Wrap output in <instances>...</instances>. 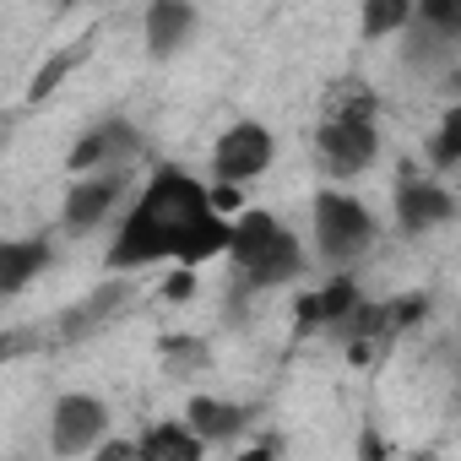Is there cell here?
Listing matches in <instances>:
<instances>
[{"label": "cell", "mask_w": 461, "mask_h": 461, "mask_svg": "<svg viewBox=\"0 0 461 461\" xmlns=\"http://www.w3.org/2000/svg\"><path fill=\"white\" fill-rule=\"evenodd\" d=\"M212 190L201 179H190L185 168L163 163L147 190L136 195L131 217L120 222V234L109 245V272H136V267H152V261H179L185 240L195 234V228L212 217Z\"/></svg>", "instance_id": "1"}, {"label": "cell", "mask_w": 461, "mask_h": 461, "mask_svg": "<svg viewBox=\"0 0 461 461\" xmlns=\"http://www.w3.org/2000/svg\"><path fill=\"white\" fill-rule=\"evenodd\" d=\"M234 267L250 288H283L304 272V250L272 212H245L234 222Z\"/></svg>", "instance_id": "2"}, {"label": "cell", "mask_w": 461, "mask_h": 461, "mask_svg": "<svg viewBox=\"0 0 461 461\" xmlns=\"http://www.w3.org/2000/svg\"><path fill=\"white\" fill-rule=\"evenodd\" d=\"M310 212H315V245H321L326 261L348 267V261H358V256L375 245V217H369V206H364L358 195H348V190H321Z\"/></svg>", "instance_id": "3"}, {"label": "cell", "mask_w": 461, "mask_h": 461, "mask_svg": "<svg viewBox=\"0 0 461 461\" xmlns=\"http://www.w3.org/2000/svg\"><path fill=\"white\" fill-rule=\"evenodd\" d=\"M109 439V407L87 391H66L55 407H50V450L60 461L71 456H87Z\"/></svg>", "instance_id": "4"}, {"label": "cell", "mask_w": 461, "mask_h": 461, "mask_svg": "<svg viewBox=\"0 0 461 461\" xmlns=\"http://www.w3.org/2000/svg\"><path fill=\"white\" fill-rule=\"evenodd\" d=\"M272 158H277V141H272V131L267 125H256V120H240V125H228L222 136H217V147H212V174H217V185H250V179H261L267 168H272Z\"/></svg>", "instance_id": "5"}, {"label": "cell", "mask_w": 461, "mask_h": 461, "mask_svg": "<svg viewBox=\"0 0 461 461\" xmlns=\"http://www.w3.org/2000/svg\"><path fill=\"white\" fill-rule=\"evenodd\" d=\"M315 147H321L326 174L348 179V174H364V168L375 163V152H380V131H375V120H326L321 136H315Z\"/></svg>", "instance_id": "6"}, {"label": "cell", "mask_w": 461, "mask_h": 461, "mask_svg": "<svg viewBox=\"0 0 461 461\" xmlns=\"http://www.w3.org/2000/svg\"><path fill=\"white\" fill-rule=\"evenodd\" d=\"M450 212H456V201L434 179H418V174L396 179V228H402V234L418 240V234H429V228L450 222Z\"/></svg>", "instance_id": "7"}, {"label": "cell", "mask_w": 461, "mask_h": 461, "mask_svg": "<svg viewBox=\"0 0 461 461\" xmlns=\"http://www.w3.org/2000/svg\"><path fill=\"white\" fill-rule=\"evenodd\" d=\"M185 423H190V434L201 439V445H228L234 434H245V423H250V412L240 407V402H228V396H190V407H185Z\"/></svg>", "instance_id": "8"}, {"label": "cell", "mask_w": 461, "mask_h": 461, "mask_svg": "<svg viewBox=\"0 0 461 461\" xmlns=\"http://www.w3.org/2000/svg\"><path fill=\"white\" fill-rule=\"evenodd\" d=\"M125 152H136V125L131 120H104L98 131H87L77 147H71V174L77 179H87L93 168H104V163H114V158H125Z\"/></svg>", "instance_id": "9"}, {"label": "cell", "mask_w": 461, "mask_h": 461, "mask_svg": "<svg viewBox=\"0 0 461 461\" xmlns=\"http://www.w3.org/2000/svg\"><path fill=\"white\" fill-rule=\"evenodd\" d=\"M120 179H98V174H87V179H77L71 190H66V206H60V217H66V234H87V228H98L104 222V212L120 201Z\"/></svg>", "instance_id": "10"}, {"label": "cell", "mask_w": 461, "mask_h": 461, "mask_svg": "<svg viewBox=\"0 0 461 461\" xmlns=\"http://www.w3.org/2000/svg\"><path fill=\"white\" fill-rule=\"evenodd\" d=\"M358 310H364L358 283H353V277H337V283H326L321 294H304V299H299V326H304V331H310V326H331V331H342Z\"/></svg>", "instance_id": "11"}, {"label": "cell", "mask_w": 461, "mask_h": 461, "mask_svg": "<svg viewBox=\"0 0 461 461\" xmlns=\"http://www.w3.org/2000/svg\"><path fill=\"white\" fill-rule=\"evenodd\" d=\"M141 33H147V50H152L158 60H168L174 50L190 44V33H195V6H185V0H158V6H147V17H141Z\"/></svg>", "instance_id": "12"}, {"label": "cell", "mask_w": 461, "mask_h": 461, "mask_svg": "<svg viewBox=\"0 0 461 461\" xmlns=\"http://www.w3.org/2000/svg\"><path fill=\"white\" fill-rule=\"evenodd\" d=\"M44 267H50V240H12V245H0V294L17 299Z\"/></svg>", "instance_id": "13"}, {"label": "cell", "mask_w": 461, "mask_h": 461, "mask_svg": "<svg viewBox=\"0 0 461 461\" xmlns=\"http://www.w3.org/2000/svg\"><path fill=\"white\" fill-rule=\"evenodd\" d=\"M125 304H131V288H125V283H104V288H98L93 299H82V304H77V310H71V315L60 321V331H66V337L77 342L82 331H98V326H104L109 315H120Z\"/></svg>", "instance_id": "14"}, {"label": "cell", "mask_w": 461, "mask_h": 461, "mask_svg": "<svg viewBox=\"0 0 461 461\" xmlns=\"http://www.w3.org/2000/svg\"><path fill=\"white\" fill-rule=\"evenodd\" d=\"M141 461H201V439L190 434V423H152L141 434Z\"/></svg>", "instance_id": "15"}, {"label": "cell", "mask_w": 461, "mask_h": 461, "mask_svg": "<svg viewBox=\"0 0 461 461\" xmlns=\"http://www.w3.org/2000/svg\"><path fill=\"white\" fill-rule=\"evenodd\" d=\"M412 6L407 0H369V6L358 12V33L364 39H391V33H402V28H412Z\"/></svg>", "instance_id": "16"}, {"label": "cell", "mask_w": 461, "mask_h": 461, "mask_svg": "<svg viewBox=\"0 0 461 461\" xmlns=\"http://www.w3.org/2000/svg\"><path fill=\"white\" fill-rule=\"evenodd\" d=\"M418 23L429 33H439L445 44L461 39V0H429V6H418Z\"/></svg>", "instance_id": "17"}, {"label": "cell", "mask_w": 461, "mask_h": 461, "mask_svg": "<svg viewBox=\"0 0 461 461\" xmlns=\"http://www.w3.org/2000/svg\"><path fill=\"white\" fill-rule=\"evenodd\" d=\"M434 158H439V163H461V104L439 114V131H434Z\"/></svg>", "instance_id": "18"}, {"label": "cell", "mask_w": 461, "mask_h": 461, "mask_svg": "<svg viewBox=\"0 0 461 461\" xmlns=\"http://www.w3.org/2000/svg\"><path fill=\"white\" fill-rule=\"evenodd\" d=\"M77 60H82V50H66V55H55V60H50V66H44V71L33 77V98H50V93L60 87V77H66V71H71Z\"/></svg>", "instance_id": "19"}, {"label": "cell", "mask_w": 461, "mask_h": 461, "mask_svg": "<svg viewBox=\"0 0 461 461\" xmlns=\"http://www.w3.org/2000/svg\"><path fill=\"white\" fill-rule=\"evenodd\" d=\"M163 358H168V369H195V364H206V348L195 337H168L163 342Z\"/></svg>", "instance_id": "20"}, {"label": "cell", "mask_w": 461, "mask_h": 461, "mask_svg": "<svg viewBox=\"0 0 461 461\" xmlns=\"http://www.w3.org/2000/svg\"><path fill=\"white\" fill-rule=\"evenodd\" d=\"M93 461H141V439H104Z\"/></svg>", "instance_id": "21"}, {"label": "cell", "mask_w": 461, "mask_h": 461, "mask_svg": "<svg viewBox=\"0 0 461 461\" xmlns=\"http://www.w3.org/2000/svg\"><path fill=\"white\" fill-rule=\"evenodd\" d=\"M190 294H195V277L190 272H179V277L163 283V299H190Z\"/></svg>", "instance_id": "22"}, {"label": "cell", "mask_w": 461, "mask_h": 461, "mask_svg": "<svg viewBox=\"0 0 461 461\" xmlns=\"http://www.w3.org/2000/svg\"><path fill=\"white\" fill-rule=\"evenodd\" d=\"M212 206H217V212H234V206H240V190H234V185H212Z\"/></svg>", "instance_id": "23"}, {"label": "cell", "mask_w": 461, "mask_h": 461, "mask_svg": "<svg viewBox=\"0 0 461 461\" xmlns=\"http://www.w3.org/2000/svg\"><path fill=\"white\" fill-rule=\"evenodd\" d=\"M364 461H385V439L375 429H364Z\"/></svg>", "instance_id": "24"}, {"label": "cell", "mask_w": 461, "mask_h": 461, "mask_svg": "<svg viewBox=\"0 0 461 461\" xmlns=\"http://www.w3.org/2000/svg\"><path fill=\"white\" fill-rule=\"evenodd\" d=\"M234 461H277V450H272V445H250V450H240Z\"/></svg>", "instance_id": "25"}, {"label": "cell", "mask_w": 461, "mask_h": 461, "mask_svg": "<svg viewBox=\"0 0 461 461\" xmlns=\"http://www.w3.org/2000/svg\"><path fill=\"white\" fill-rule=\"evenodd\" d=\"M418 461H429V456H418Z\"/></svg>", "instance_id": "26"}]
</instances>
